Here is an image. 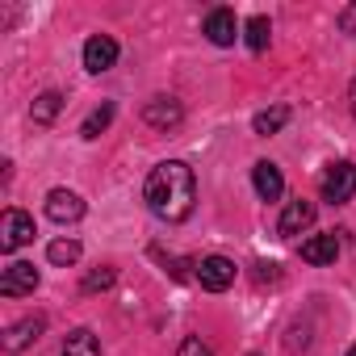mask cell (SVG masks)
Returning a JSON list of instances; mask_svg holds the SVG:
<instances>
[{
    "label": "cell",
    "instance_id": "6da1fadb",
    "mask_svg": "<svg viewBox=\"0 0 356 356\" xmlns=\"http://www.w3.org/2000/svg\"><path fill=\"white\" fill-rule=\"evenodd\" d=\"M143 197L151 206L155 218L163 222H185L197 206V181H193V168L185 159H163L151 168L147 185H143Z\"/></svg>",
    "mask_w": 356,
    "mask_h": 356
},
{
    "label": "cell",
    "instance_id": "7a4b0ae2",
    "mask_svg": "<svg viewBox=\"0 0 356 356\" xmlns=\"http://www.w3.org/2000/svg\"><path fill=\"white\" fill-rule=\"evenodd\" d=\"M352 197H356V163L339 159V163H331V168L323 172V202L343 206V202H352Z\"/></svg>",
    "mask_w": 356,
    "mask_h": 356
},
{
    "label": "cell",
    "instance_id": "3957f363",
    "mask_svg": "<svg viewBox=\"0 0 356 356\" xmlns=\"http://www.w3.org/2000/svg\"><path fill=\"white\" fill-rule=\"evenodd\" d=\"M30 239H34V218L22 210H5V218H0V252H17Z\"/></svg>",
    "mask_w": 356,
    "mask_h": 356
},
{
    "label": "cell",
    "instance_id": "277c9868",
    "mask_svg": "<svg viewBox=\"0 0 356 356\" xmlns=\"http://www.w3.org/2000/svg\"><path fill=\"white\" fill-rule=\"evenodd\" d=\"M193 277L202 281V289L222 293V289H231V285H235V260H227V256H206V260L197 264V273H193Z\"/></svg>",
    "mask_w": 356,
    "mask_h": 356
},
{
    "label": "cell",
    "instance_id": "5b68a950",
    "mask_svg": "<svg viewBox=\"0 0 356 356\" xmlns=\"http://www.w3.org/2000/svg\"><path fill=\"white\" fill-rule=\"evenodd\" d=\"M34 289H38V268L30 260H13L0 273V293L5 298H22V293H34Z\"/></svg>",
    "mask_w": 356,
    "mask_h": 356
},
{
    "label": "cell",
    "instance_id": "8992f818",
    "mask_svg": "<svg viewBox=\"0 0 356 356\" xmlns=\"http://www.w3.org/2000/svg\"><path fill=\"white\" fill-rule=\"evenodd\" d=\"M181 118H185V105L176 101V97H151V101L143 105V122H147V126H155V130H172V126H181Z\"/></svg>",
    "mask_w": 356,
    "mask_h": 356
},
{
    "label": "cell",
    "instance_id": "52a82bcc",
    "mask_svg": "<svg viewBox=\"0 0 356 356\" xmlns=\"http://www.w3.org/2000/svg\"><path fill=\"white\" fill-rule=\"evenodd\" d=\"M47 214H51V222L67 227V222H80V218H84V202H80V193H72V189H51V193H47Z\"/></svg>",
    "mask_w": 356,
    "mask_h": 356
},
{
    "label": "cell",
    "instance_id": "ba28073f",
    "mask_svg": "<svg viewBox=\"0 0 356 356\" xmlns=\"http://www.w3.org/2000/svg\"><path fill=\"white\" fill-rule=\"evenodd\" d=\"M118 63V42L109 38V34H92L88 42H84V67L92 72V76H101V72H109Z\"/></svg>",
    "mask_w": 356,
    "mask_h": 356
},
{
    "label": "cell",
    "instance_id": "9c48e42d",
    "mask_svg": "<svg viewBox=\"0 0 356 356\" xmlns=\"http://www.w3.org/2000/svg\"><path fill=\"white\" fill-rule=\"evenodd\" d=\"M310 222H314V202L298 197V202H289V206H285V214H281L277 231H281V239H293V235H302Z\"/></svg>",
    "mask_w": 356,
    "mask_h": 356
},
{
    "label": "cell",
    "instance_id": "30bf717a",
    "mask_svg": "<svg viewBox=\"0 0 356 356\" xmlns=\"http://www.w3.org/2000/svg\"><path fill=\"white\" fill-rule=\"evenodd\" d=\"M252 185H256V193H260L264 202H277V197L285 193V176H281V168H277V163L260 159V163L252 168Z\"/></svg>",
    "mask_w": 356,
    "mask_h": 356
},
{
    "label": "cell",
    "instance_id": "8fae6325",
    "mask_svg": "<svg viewBox=\"0 0 356 356\" xmlns=\"http://www.w3.org/2000/svg\"><path fill=\"white\" fill-rule=\"evenodd\" d=\"M235 34H239V22H235L231 9H210V13H206V38H210L214 47H231Z\"/></svg>",
    "mask_w": 356,
    "mask_h": 356
},
{
    "label": "cell",
    "instance_id": "7c38bea8",
    "mask_svg": "<svg viewBox=\"0 0 356 356\" xmlns=\"http://www.w3.org/2000/svg\"><path fill=\"white\" fill-rule=\"evenodd\" d=\"M42 331H47V318H42V314H30V318L13 323V327L5 331V352H22V348H30Z\"/></svg>",
    "mask_w": 356,
    "mask_h": 356
},
{
    "label": "cell",
    "instance_id": "4fadbf2b",
    "mask_svg": "<svg viewBox=\"0 0 356 356\" xmlns=\"http://www.w3.org/2000/svg\"><path fill=\"white\" fill-rule=\"evenodd\" d=\"M335 256H339V235L335 231L331 235H310L302 243V260L306 264H335Z\"/></svg>",
    "mask_w": 356,
    "mask_h": 356
},
{
    "label": "cell",
    "instance_id": "5bb4252c",
    "mask_svg": "<svg viewBox=\"0 0 356 356\" xmlns=\"http://www.w3.org/2000/svg\"><path fill=\"white\" fill-rule=\"evenodd\" d=\"M59 356H101V343H97V335L88 327H76V331H67Z\"/></svg>",
    "mask_w": 356,
    "mask_h": 356
},
{
    "label": "cell",
    "instance_id": "9a60e30c",
    "mask_svg": "<svg viewBox=\"0 0 356 356\" xmlns=\"http://www.w3.org/2000/svg\"><path fill=\"white\" fill-rule=\"evenodd\" d=\"M59 109H63V97L59 92H42V97H34L30 118H34V126H51L59 118Z\"/></svg>",
    "mask_w": 356,
    "mask_h": 356
},
{
    "label": "cell",
    "instance_id": "2e32d148",
    "mask_svg": "<svg viewBox=\"0 0 356 356\" xmlns=\"http://www.w3.org/2000/svg\"><path fill=\"white\" fill-rule=\"evenodd\" d=\"M289 122V109L285 105H273V109H264V113H256V122H252V130L260 134V138H268V134H277L281 126Z\"/></svg>",
    "mask_w": 356,
    "mask_h": 356
},
{
    "label": "cell",
    "instance_id": "e0dca14e",
    "mask_svg": "<svg viewBox=\"0 0 356 356\" xmlns=\"http://www.w3.org/2000/svg\"><path fill=\"white\" fill-rule=\"evenodd\" d=\"M47 260L59 264V268H72V264L80 260V243H76V239H55V243L47 248Z\"/></svg>",
    "mask_w": 356,
    "mask_h": 356
},
{
    "label": "cell",
    "instance_id": "ac0fdd59",
    "mask_svg": "<svg viewBox=\"0 0 356 356\" xmlns=\"http://www.w3.org/2000/svg\"><path fill=\"white\" fill-rule=\"evenodd\" d=\"M243 38H248V47L260 55V51L268 47V38H273V26H268V17H252V22L243 26Z\"/></svg>",
    "mask_w": 356,
    "mask_h": 356
},
{
    "label": "cell",
    "instance_id": "d6986e66",
    "mask_svg": "<svg viewBox=\"0 0 356 356\" xmlns=\"http://www.w3.org/2000/svg\"><path fill=\"white\" fill-rule=\"evenodd\" d=\"M109 122H113V105L105 101L101 109H92V113L84 118V126H80V134H84V138H97V134H101V130H105Z\"/></svg>",
    "mask_w": 356,
    "mask_h": 356
},
{
    "label": "cell",
    "instance_id": "ffe728a7",
    "mask_svg": "<svg viewBox=\"0 0 356 356\" xmlns=\"http://www.w3.org/2000/svg\"><path fill=\"white\" fill-rule=\"evenodd\" d=\"M113 281H118V273H113L109 264H101V268H92V273L84 277V285H80V289H84V293H97V289H109Z\"/></svg>",
    "mask_w": 356,
    "mask_h": 356
},
{
    "label": "cell",
    "instance_id": "44dd1931",
    "mask_svg": "<svg viewBox=\"0 0 356 356\" xmlns=\"http://www.w3.org/2000/svg\"><path fill=\"white\" fill-rule=\"evenodd\" d=\"M176 356H214V348H210L202 335H185L181 348H176Z\"/></svg>",
    "mask_w": 356,
    "mask_h": 356
},
{
    "label": "cell",
    "instance_id": "7402d4cb",
    "mask_svg": "<svg viewBox=\"0 0 356 356\" xmlns=\"http://www.w3.org/2000/svg\"><path fill=\"white\" fill-rule=\"evenodd\" d=\"M335 22H339L343 34H356V5H343V9L335 13Z\"/></svg>",
    "mask_w": 356,
    "mask_h": 356
},
{
    "label": "cell",
    "instance_id": "603a6c76",
    "mask_svg": "<svg viewBox=\"0 0 356 356\" xmlns=\"http://www.w3.org/2000/svg\"><path fill=\"white\" fill-rule=\"evenodd\" d=\"M256 281H277V264H256Z\"/></svg>",
    "mask_w": 356,
    "mask_h": 356
},
{
    "label": "cell",
    "instance_id": "cb8c5ba5",
    "mask_svg": "<svg viewBox=\"0 0 356 356\" xmlns=\"http://www.w3.org/2000/svg\"><path fill=\"white\" fill-rule=\"evenodd\" d=\"M348 105H352V113H356V80H352V88H348Z\"/></svg>",
    "mask_w": 356,
    "mask_h": 356
},
{
    "label": "cell",
    "instance_id": "d4e9b609",
    "mask_svg": "<svg viewBox=\"0 0 356 356\" xmlns=\"http://www.w3.org/2000/svg\"><path fill=\"white\" fill-rule=\"evenodd\" d=\"M348 356H356V343H352V348H348Z\"/></svg>",
    "mask_w": 356,
    "mask_h": 356
}]
</instances>
